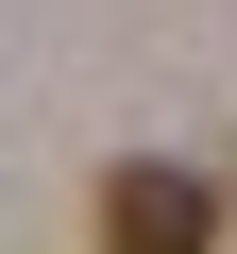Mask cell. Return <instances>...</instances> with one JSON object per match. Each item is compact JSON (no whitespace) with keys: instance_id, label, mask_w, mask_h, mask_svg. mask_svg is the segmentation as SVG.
<instances>
[{"instance_id":"cell-1","label":"cell","mask_w":237,"mask_h":254,"mask_svg":"<svg viewBox=\"0 0 237 254\" xmlns=\"http://www.w3.org/2000/svg\"><path fill=\"white\" fill-rule=\"evenodd\" d=\"M203 237H220V187L170 170V153H136V170L102 187V254H203Z\"/></svg>"}]
</instances>
